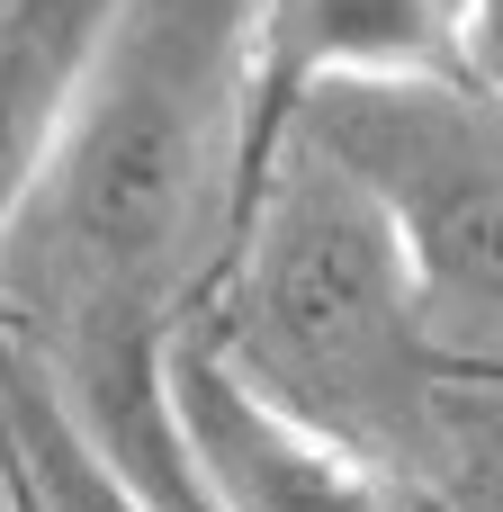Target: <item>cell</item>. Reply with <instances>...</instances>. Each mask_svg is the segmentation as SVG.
<instances>
[{
    "label": "cell",
    "instance_id": "277c9868",
    "mask_svg": "<svg viewBox=\"0 0 503 512\" xmlns=\"http://www.w3.org/2000/svg\"><path fill=\"white\" fill-rule=\"evenodd\" d=\"M162 396L207 512H405V495L378 477V450L270 396L207 333L162 342Z\"/></svg>",
    "mask_w": 503,
    "mask_h": 512
},
{
    "label": "cell",
    "instance_id": "6da1fadb",
    "mask_svg": "<svg viewBox=\"0 0 503 512\" xmlns=\"http://www.w3.org/2000/svg\"><path fill=\"white\" fill-rule=\"evenodd\" d=\"M261 117V0H126L45 153L9 180V297L72 369L162 351Z\"/></svg>",
    "mask_w": 503,
    "mask_h": 512
},
{
    "label": "cell",
    "instance_id": "52a82bcc",
    "mask_svg": "<svg viewBox=\"0 0 503 512\" xmlns=\"http://www.w3.org/2000/svg\"><path fill=\"white\" fill-rule=\"evenodd\" d=\"M9 396H18L9 405V459H18L36 512H162L108 468V450L81 432V414L63 405V387L36 378V360H9Z\"/></svg>",
    "mask_w": 503,
    "mask_h": 512
},
{
    "label": "cell",
    "instance_id": "3957f363",
    "mask_svg": "<svg viewBox=\"0 0 503 512\" xmlns=\"http://www.w3.org/2000/svg\"><path fill=\"white\" fill-rule=\"evenodd\" d=\"M315 144H333L405 225L432 342L450 333L468 351L503 360V99L468 72H423V81H324L297 99Z\"/></svg>",
    "mask_w": 503,
    "mask_h": 512
},
{
    "label": "cell",
    "instance_id": "ba28073f",
    "mask_svg": "<svg viewBox=\"0 0 503 512\" xmlns=\"http://www.w3.org/2000/svg\"><path fill=\"white\" fill-rule=\"evenodd\" d=\"M468 81L503 99V0H468Z\"/></svg>",
    "mask_w": 503,
    "mask_h": 512
},
{
    "label": "cell",
    "instance_id": "7a4b0ae2",
    "mask_svg": "<svg viewBox=\"0 0 503 512\" xmlns=\"http://www.w3.org/2000/svg\"><path fill=\"white\" fill-rule=\"evenodd\" d=\"M225 351L360 450H387L423 405V360L441 342L414 243L396 207L306 126H288L270 189L252 198Z\"/></svg>",
    "mask_w": 503,
    "mask_h": 512
},
{
    "label": "cell",
    "instance_id": "8992f818",
    "mask_svg": "<svg viewBox=\"0 0 503 512\" xmlns=\"http://www.w3.org/2000/svg\"><path fill=\"white\" fill-rule=\"evenodd\" d=\"M126 0H9V180L45 153Z\"/></svg>",
    "mask_w": 503,
    "mask_h": 512
},
{
    "label": "cell",
    "instance_id": "5b68a950",
    "mask_svg": "<svg viewBox=\"0 0 503 512\" xmlns=\"http://www.w3.org/2000/svg\"><path fill=\"white\" fill-rule=\"evenodd\" d=\"M468 72V0H261V126L324 81Z\"/></svg>",
    "mask_w": 503,
    "mask_h": 512
}]
</instances>
